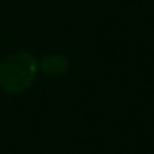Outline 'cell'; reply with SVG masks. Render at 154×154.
Here are the masks:
<instances>
[{"instance_id":"cell-1","label":"cell","mask_w":154,"mask_h":154,"mask_svg":"<svg viewBox=\"0 0 154 154\" xmlns=\"http://www.w3.org/2000/svg\"><path fill=\"white\" fill-rule=\"evenodd\" d=\"M38 73V60L30 51H17L0 61V90L18 94L28 90Z\"/></svg>"},{"instance_id":"cell-2","label":"cell","mask_w":154,"mask_h":154,"mask_svg":"<svg viewBox=\"0 0 154 154\" xmlns=\"http://www.w3.org/2000/svg\"><path fill=\"white\" fill-rule=\"evenodd\" d=\"M38 70L43 75L51 78L63 76L68 70H70V60L65 55L60 53H50L47 57H43L38 63Z\"/></svg>"}]
</instances>
